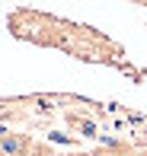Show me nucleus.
<instances>
[{
  "instance_id": "4",
  "label": "nucleus",
  "mask_w": 147,
  "mask_h": 156,
  "mask_svg": "<svg viewBox=\"0 0 147 156\" xmlns=\"http://www.w3.org/2000/svg\"><path fill=\"white\" fill-rule=\"evenodd\" d=\"M131 156H147V150H138V153H131Z\"/></svg>"
},
{
  "instance_id": "5",
  "label": "nucleus",
  "mask_w": 147,
  "mask_h": 156,
  "mask_svg": "<svg viewBox=\"0 0 147 156\" xmlns=\"http://www.w3.org/2000/svg\"><path fill=\"white\" fill-rule=\"evenodd\" d=\"M64 156H90V153H64Z\"/></svg>"
},
{
  "instance_id": "1",
  "label": "nucleus",
  "mask_w": 147,
  "mask_h": 156,
  "mask_svg": "<svg viewBox=\"0 0 147 156\" xmlns=\"http://www.w3.org/2000/svg\"><path fill=\"white\" fill-rule=\"evenodd\" d=\"M35 140L29 134H16V131H0V153L3 156H32Z\"/></svg>"
},
{
  "instance_id": "2",
  "label": "nucleus",
  "mask_w": 147,
  "mask_h": 156,
  "mask_svg": "<svg viewBox=\"0 0 147 156\" xmlns=\"http://www.w3.org/2000/svg\"><path fill=\"white\" fill-rule=\"evenodd\" d=\"M90 156H131V150L128 147H102V150H96Z\"/></svg>"
},
{
  "instance_id": "6",
  "label": "nucleus",
  "mask_w": 147,
  "mask_h": 156,
  "mask_svg": "<svg viewBox=\"0 0 147 156\" xmlns=\"http://www.w3.org/2000/svg\"><path fill=\"white\" fill-rule=\"evenodd\" d=\"M0 156H3V153H0Z\"/></svg>"
},
{
  "instance_id": "3",
  "label": "nucleus",
  "mask_w": 147,
  "mask_h": 156,
  "mask_svg": "<svg viewBox=\"0 0 147 156\" xmlns=\"http://www.w3.org/2000/svg\"><path fill=\"white\" fill-rule=\"evenodd\" d=\"M32 153H35V156H54L48 147H39V144H35V150H32Z\"/></svg>"
}]
</instances>
